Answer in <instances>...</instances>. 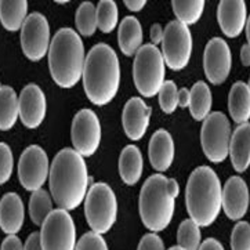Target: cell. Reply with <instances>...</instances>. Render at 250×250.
<instances>
[{"instance_id": "obj_1", "label": "cell", "mask_w": 250, "mask_h": 250, "mask_svg": "<svg viewBox=\"0 0 250 250\" xmlns=\"http://www.w3.org/2000/svg\"><path fill=\"white\" fill-rule=\"evenodd\" d=\"M49 183L51 196L60 209H76L89 188L86 162L72 148H64L57 153L50 166Z\"/></svg>"}, {"instance_id": "obj_2", "label": "cell", "mask_w": 250, "mask_h": 250, "mask_svg": "<svg viewBox=\"0 0 250 250\" xmlns=\"http://www.w3.org/2000/svg\"><path fill=\"white\" fill-rule=\"evenodd\" d=\"M83 89L94 105L104 106L112 101L121 84V65L111 46L98 43L84 60Z\"/></svg>"}, {"instance_id": "obj_3", "label": "cell", "mask_w": 250, "mask_h": 250, "mask_svg": "<svg viewBox=\"0 0 250 250\" xmlns=\"http://www.w3.org/2000/svg\"><path fill=\"white\" fill-rule=\"evenodd\" d=\"M186 206L189 218L201 227L211 226L221 211V183L209 166L191 173L186 188Z\"/></svg>"}, {"instance_id": "obj_4", "label": "cell", "mask_w": 250, "mask_h": 250, "mask_svg": "<svg viewBox=\"0 0 250 250\" xmlns=\"http://www.w3.org/2000/svg\"><path fill=\"white\" fill-rule=\"evenodd\" d=\"M84 47L81 36L71 28H61L50 42L49 66L53 81L62 89H71L82 79Z\"/></svg>"}, {"instance_id": "obj_5", "label": "cell", "mask_w": 250, "mask_h": 250, "mask_svg": "<svg viewBox=\"0 0 250 250\" xmlns=\"http://www.w3.org/2000/svg\"><path fill=\"white\" fill-rule=\"evenodd\" d=\"M140 217L151 232L167 228L174 214V198L169 194L167 178L163 174H153L146 178L140 191Z\"/></svg>"}, {"instance_id": "obj_6", "label": "cell", "mask_w": 250, "mask_h": 250, "mask_svg": "<svg viewBox=\"0 0 250 250\" xmlns=\"http://www.w3.org/2000/svg\"><path fill=\"white\" fill-rule=\"evenodd\" d=\"M84 216L93 232L104 235L111 231L118 216V201L106 183H96L84 196Z\"/></svg>"}, {"instance_id": "obj_7", "label": "cell", "mask_w": 250, "mask_h": 250, "mask_svg": "<svg viewBox=\"0 0 250 250\" xmlns=\"http://www.w3.org/2000/svg\"><path fill=\"white\" fill-rule=\"evenodd\" d=\"M133 79L141 96L149 98L158 94L165 82V61L156 46L144 44L136 53Z\"/></svg>"}, {"instance_id": "obj_8", "label": "cell", "mask_w": 250, "mask_h": 250, "mask_svg": "<svg viewBox=\"0 0 250 250\" xmlns=\"http://www.w3.org/2000/svg\"><path fill=\"white\" fill-rule=\"evenodd\" d=\"M231 138V125L223 112H213L206 116L201 130L203 153L213 163H221L228 158Z\"/></svg>"}, {"instance_id": "obj_9", "label": "cell", "mask_w": 250, "mask_h": 250, "mask_svg": "<svg viewBox=\"0 0 250 250\" xmlns=\"http://www.w3.org/2000/svg\"><path fill=\"white\" fill-rule=\"evenodd\" d=\"M162 57L171 71L184 69L192 54V35L188 26L178 21H170L163 29Z\"/></svg>"}, {"instance_id": "obj_10", "label": "cell", "mask_w": 250, "mask_h": 250, "mask_svg": "<svg viewBox=\"0 0 250 250\" xmlns=\"http://www.w3.org/2000/svg\"><path fill=\"white\" fill-rule=\"evenodd\" d=\"M43 250H75L76 229L68 210H53L39 232Z\"/></svg>"}, {"instance_id": "obj_11", "label": "cell", "mask_w": 250, "mask_h": 250, "mask_svg": "<svg viewBox=\"0 0 250 250\" xmlns=\"http://www.w3.org/2000/svg\"><path fill=\"white\" fill-rule=\"evenodd\" d=\"M50 25L47 18L41 13L26 17L21 26V47L31 61H41L49 53Z\"/></svg>"}, {"instance_id": "obj_12", "label": "cell", "mask_w": 250, "mask_h": 250, "mask_svg": "<svg viewBox=\"0 0 250 250\" xmlns=\"http://www.w3.org/2000/svg\"><path fill=\"white\" fill-rule=\"evenodd\" d=\"M73 149L83 158H89L97 152L101 143V125L97 115L91 109H82L72 121Z\"/></svg>"}, {"instance_id": "obj_13", "label": "cell", "mask_w": 250, "mask_h": 250, "mask_svg": "<svg viewBox=\"0 0 250 250\" xmlns=\"http://www.w3.org/2000/svg\"><path fill=\"white\" fill-rule=\"evenodd\" d=\"M49 156L39 146L25 148L18 161V178L26 191H38L49 177Z\"/></svg>"}, {"instance_id": "obj_14", "label": "cell", "mask_w": 250, "mask_h": 250, "mask_svg": "<svg viewBox=\"0 0 250 250\" xmlns=\"http://www.w3.org/2000/svg\"><path fill=\"white\" fill-rule=\"evenodd\" d=\"M232 66V54L226 41L213 38L208 42L203 53V68L211 84H223L228 79Z\"/></svg>"}, {"instance_id": "obj_15", "label": "cell", "mask_w": 250, "mask_h": 250, "mask_svg": "<svg viewBox=\"0 0 250 250\" xmlns=\"http://www.w3.org/2000/svg\"><path fill=\"white\" fill-rule=\"evenodd\" d=\"M18 106L20 119L26 129H38L46 118V96L38 84L25 86L18 97Z\"/></svg>"}, {"instance_id": "obj_16", "label": "cell", "mask_w": 250, "mask_h": 250, "mask_svg": "<svg viewBox=\"0 0 250 250\" xmlns=\"http://www.w3.org/2000/svg\"><path fill=\"white\" fill-rule=\"evenodd\" d=\"M221 208L229 220L238 221L245 217L249 209V189L245 180L232 176L221 189Z\"/></svg>"}, {"instance_id": "obj_17", "label": "cell", "mask_w": 250, "mask_h": 250, "mask_svg": "<svg viewBox=\"0 0 250 250\" xmlns=\"http://www.w3.org/2000/svg\"><path fill=\"white\" fill-rule=\"evenodd\" d=\"M149 118L151 108L144 103V100L140 97L130 98L122 113V123L126 136L133 141L141 140L148 130Z\"/></svg>"}, {"instance_id": "obj_18", "label": "cell", "mask_w": 250, "mask_h": 250, "mask_svg": "<svg viewBox=\"0 0 250 250\" xmlns=\"http://www.w3.org/2000/svg\"><path fill=\"white\" fill-rule=\"evenodd\" d=\"M217 21L227 38H238L248 22L246 3L243 0H223L217 8Z\"/></svg>"}, {"instance_id": "obj_19", "label": "cell", "mask_w": 250, "mask_h": 250, "mask_svg": "<svg viewBox=\"0 0 250 250\" xmlns=\"http://www.w3.org/2000/svg\"><path fill=\"white\" fill-rule=\"evenodd\" d=\"M148 155L156 171H166L174 161V141L167 130L161 129L153 133L149 140Z\"/></svg>"}, {"instance_id": "obj_20", "label": "cell", "mask_w": 250, "mask_h": 250, "mask_svg": "<svg viewBox=\"0 0 250 250\" xmlns=\"http://www.w3.org/2000/svg\"><path fill=\"white\" fill-rule=\"evenodd\" d=\"M22 199L16 192H8L0 201V228L7 235H16L24 226Z\"/></svg>"}, {"instance_id": "obj_21", "label": "cell", "mask_w": 250, "mask_h": 250, "mask_svg": "<svg viewBox=\"0 0 250 250\" xmlns=\"http://www.w3.org/2000/svg\"><path fill=\"white\" fill-rule=\"evenodd\" d=\"M228 156L236 173L246 171L250 165V125H239L229 138Z\"/></svg>"}, {"instance_id": "obj_22", "label": "cell", "mask_w": 250, "mask_h": 250, "mask_svg": "<svg viewBox=\"0 0 250 250\" xmlns=\"http://www.w3.org/2000/svg\"><path fill=\"white\" fill-rule=\"evenodd\" d=\"M143 29L136 17H125L118 29V43L119 49L125 56H136L143 46Z\"/></svg>"}, {"instance_id": "obj_23", "label": "cell", "mask_w": 250, "mask_h": 250, "mask_svg": "<svg viewBox=\"0 0 250 250\" xmlns=\"http://www.w3.org/2000/svg\"><path fill=\"white\" fill-rule=\"evenodd\" d=\"M144 161L141 151L136 146L123 148L119 156V174L126 186H136L143 176Z\"/></svg>"}, {"instance_id": "obj_24", "label": "cell", "mask_w": 250, "mask_h": 250, "mask_svg": "<svg viewBox=\"0 0 250 250\" xmlns=\"http://www.w3.org/2000/svg\"><path fill=\"white\" fill-rule=\"evenodd\" d=\"M228 111L238 125L248 123L250 118V87L245 82L232 84L228 96Z\"/></svg>"}, {"instance_id": "obj_25", "label": "cell", "mask_w": 250, "mask_h": 250, "mask_svg": "<svg viewBox=\"0 0 250 250\" xmlns=\"http://www.w3.org/2000/svg\"><path fill=\"white\" fill-rule=\"evenodd\" d=\"M28 1L26 0H1L0 1V22L8 32H16L26 20Z\"/></svg>"}, {"instance_id": "obj_26", "label": "cell", "mask_w": 250, "mask_h": 250, "mask_svg": "<svg viewBox=\"0 0 250 250\" xmlns=\"http://www.w3.org/2000/svg\"><path fill=\"white\" fill-rule=\"evenodd\" d=\"M213 104L211 91L205 82H196L189 90V112L195 121H205Z\"/></svg>"}, {"instance_id": "obj_27", "label": "cell", "mask_w": 250, "mask_h": 250, "mask_svg": "<svg viewBox=\"0 0 250 250\" xmlns=\"http://www.w3.org/2000/svg\"><path fill=\"white\" fill-rule=\"evenodd\" d=\"M20 118L18 96L10 86H0V130L7 131Z\"/></svg>"}, {"instance_id": "obj_28", "label": "cell", "mask_w": 250, "mask_h": 250, "mask_svg": "<svg viewBox=\"0 0 250 250\" xmlns=\"http://www.w3.org/2000/svg\"><path fill=\"white\" fill-rule=\"evenodd\" d=\"M173 13L177 17L180 24L189 26V25L196 24L201 20L203 10H205V1L203 0H173L171 1Z\"/></svg>"}, {"instance_id": "obj_29", "label": "cell", "mask_w": 250, "mask_h": 250, "mask_svg": "<svg viewBox=\"0 0 250 250\" xmlns=\"http://www.w3.org/2000/svg\"><path fill=\"white\" fill-rule=\"evenodd\" d=\"M51 211H53V202L49 192L42 188L38 191H33L29 199V216L33 224L42 226Z\"/></svg>"}, {"instance_id": "obj_30", "label": "cell", "mask_w": 250, "mask_h": 250, "mask_svg": "<svg viewBox=\"0 0 250 250\" xmlns=\"http://www.w3.org/2000/svg\"><path fill=\"white\" fill-rule=\"evenodd\" d=\"M75 24L78 28V32L82 36H93L97 31V14H96V6L90 1H83L76 10L75 16Z\"/></svg>"}, {"instance_id": "obj_31", "label": "cell", "mask_w": 250, "mask_h": 250, "mask_svg": "<svg viewBox=\"0 0 250 250\" xmlns=\"http://www.w3.org/2000/svg\"><path fill=\"white\" fill-rule=\"evenodd\" d=\"M177 246L183 250H198L202 243L201 227L191 218L184 220L177 231Z\"/></svg>"}, {"instance_id": "obj_32", "label": "cell", "mask_w": 250, "mask_h": 250, "mask_svg": "<svg viewBox=\"0 0 250 250\" xmlns=\"http://www.w3.org/2000/svg\"><path fill=\"white\" fill-rule=\"evenodd\" d=\"M97 28L104 33H111L118 25L119 11L113 0H101L96 7Z\"/></svg>"}, {"instance_id": "obj_33", "label": "cell", "mask_w": 250, "mask_h": 250, "mask_svg": "<svg viewBox=\"0 0 250 250\" xmlns=\"http://www.w3.org/2000/svg\"><path fill=\"white\" fill-rule=\"evenodd\" d=\"M177 84L173 81L163 82L161 90L158 91L159 94V105L161 109L165 113H173L177 109Z\"/></svg>"}, {"instance_id": "obj_34", "label": "cell", "mask_w": 250, "mask_h": 250, "mask_svg": "<svg viewBox=\"0 0 250 250\" xmlns=\"http://www.w3.org/2000/svg\"><path fill=\"white\" fill-rule=\"evenodd\" d=\"M231 249L250 250V224L248 221H239L231 234Z\"/></svg>"}, {"instance_id": "obj_35", "label": "cell", "mask_w": 250, "mask_h": 250, "mask_svg": "<svg viewBox=\"0 0 250 250\" xmlns=\"http://www.w3.org/2000/svg\"><path fill=\"white\" fill-rule=\"evenodd\" d=\"M13 167H14V158L10 146L4 143H0V186L6 184L11 174H13Z\"/></svg>"}, {"instance_id": "obj_36", "label": "cell", "mask_w": 250, "mask_h": 250, "mask_svg": "<svg viewBox=\"0 0 250 250\" xmlns=\"http://www.w3.org/2000/svg\"><path fill=\"white\" fill-rule=\"evenodd\" d=\"M75 250H108L104 238L96 232H86L76 243Z\"/></svg>"}, {"instance_id": "obj_37", "label": "cell", "mask_w": 250, "mask_h": 250, "mask_svg": "<svg viewBox=\"0 0 250 250\" xmlns=\"http://www.w3.org/2000/svg\"><path fill=\"white\" fill-rule=\"evenodd\" d=\"M137 250H165V245L161 236H158L155 232H151L141 238Z\"/></svg>"}, {"instance_id": "obj_38", "label": "cell", "mask_w": 250, "mask_h": 250, "mask_svg": "<svg viewBox=\"0 0 250 250\" xmlns=\"http://www.w3.org/2000/svg\"><path fill=\"white\" fill-rule=\"evenodd\" d=\"M0 250H24V246H22V242L18 236L8 235L1 243V249Z\"/></svg>"}, {"instance_id": "obj_39", "label": "cell", "mask_w": 250, "mask_h": 250, "mask_svg": "<svg viewBox=\"0 0 250 250\" xmlns=\"http://www.w3.org/2000/svg\"><path fill=\"white\" fill-rule=\"evenodd\" d=\"M24 250H43L41 245V236L39 232H33L28 236L24 245Z\"/></svg>"}, {"instance_id": "obj_40", "label": "cell", "mask_w": 250, "mask_h": 250, "mask_svg": "<svg viewBox=\"0 0 250 250\" xmlns=\"http://www.w3.org/2000/svg\"><path fill=\"white\" fill-rule=\"evenodd\" d=\"M162 39H163V28H162V25H152L151 26V42L152 43L151 44L156 46V44L162 43Z\"/></svg>"}, {"instance_id": "obj_41", "label": "cell", "mask_w": 250, "mask_h": 250, "mask_svg": "<svg viewBox=\"0 0 250 250\" xmlns=\"http://www.w3.org/2000/svg\"><path fill=\"white\" fill-rule=\"evenodd\" d=\"M198 250H224V246L218 242L217 239L209 238V239H206V241H203L201 243V246H199Z\"/></svg>"}, {"instance_id": "obj_42", "label": "cell", "mask_w": 250, "mask_h": 250, "mask_svg": "<svg viewBox=\"0 0 250 250\" xmlns=\"http://www.w3.org/2000/svg\"><path fill=\"white\" fill-rule=\"evenodd\" d=\"M177 104L180 108H187L189 105V90L183 87L177 93Z\"/></svg>"}, {"instance_id": "obj_43", "label": "cell", "mask_w": 250, "mask_h": 250, "mask_svg": "<svg viewBox=\"0 0 250 250\" xmlns=\"http://www.w3.org/2000/svg\"><path fill=\"white\" fill-rule=\"evenodd\" d=\"M146 4V0H125V6L130 11H141Z\"/></svg>"}, {"instance_id": "obj_44", "label": "cell", "mask_w": 250, "mask_h": 250, "mask_svg": "<svg viewBox=\"0 0 250 250\" xmlns=\"http://www.w3.org/2000/svg\"><path fill=\"white\" fill-rule=\"evenodd\" d=\"M167 189H169V194L176 199L180 194V186H178L177 180L174 178H167Z\"/></svg>"}, {"instance_id": "obj_45", "label": "cell", "mask_w": 250, "mask_h": 250, "mask_svg": "<svg viewBox=\"0 0 250 250\" xmlns=\"http://www.w3.org/2000/svg\"><path fill=\"white\" fill-rule=\"evenodd\" d=\"M241 61H242V64L245 66H249L250 65V46L249 43L248 44H245L242 46V49H241Z\"/></svg>"}, {"instance_id": "obj_46", "label": "cell", "mask_w": 250, "mask_h": 250, "mask_svg": "<svg viewBox=\"0 0 250 250\" xmlns=\"http://www.w3.org/2000/svg\"><path fill=\"white\" fill-rule=\"evenodd\" d=\"M245 31H246V39L250 41V21L248 18V22H246V26H245Z\"/></svg>"}, {"instance_id": "obj_47", "label": "cell", "mask_w": 250, "mask_h": 250, "mask_svg": "<svg viewBox=\"0 0 250 250\" xmlns=\"http://www.w3.org/2000/svg\"><path fill=\"white\" fill-rule=\"evenodd\" d=\"M169 250H183L180 246H173V248H170Z\"/></svg>"}]
</instances>
